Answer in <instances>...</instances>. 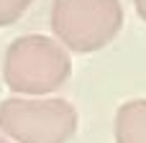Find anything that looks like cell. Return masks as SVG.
Instances as JSON below:
<instances>
[{"label":"cell","mask_w":146,"mask_h":143,"mask_svg":"<svg viewBox=\"0 0 146 143\" xmlns=\"http://www.w3.org/2000/svg\"><path fill=\"white\" fill-rule=\"evenodd\" d=\"M72 77L69 51L51 36H18L3 56V79L18 97H51Z\"/></svg>","instance_id":"6da1fadb"},{"label":"cell","mask_w":146,"mask_h":143,"mask_svg":"<svg viewBox=\"0 0 146 143\" xmlns=\"http://www.w3.org/2000/svg\"><path fill=\"white\" fill-rule=\"evenodd\" d=\"M49 23L67 51L92 54L121 33L123 5L121 0H54Z\"/></svg>","instance_id":"7a4b0ae2"},{"label":"cell","mask_w":146,"mask_h":143,"mask_svg":"<svg viewBox=\"0 0 146 143\" xmlns=\"http://www.w3.org/2000/svg\"><path fill=\"white\" fill-rule=\"evenodd\" d=\"M80 115L62 97H8L0 102V133L13 143H69Z\"/></svg>","instance_id":"3957f363"},{"label":"cell","mask_w":146,"mask_h":143,"mask_svg":"<svg viewBox=\"0 0 146 143\" xmlns=\"http://www.w3.org/2000/svg\"><path fill=\"white\" fill-rule=\"evenodd\" d=\"M115 143H146V97L128 100L115 110Z\"/></svg>","instance_id":"277c9868"},{"label":"cell","mask_w":146,"mask_h":143,"mask_svg":"<svg viewBox=\"0 0 146 143\" xmlns=\"http://www.w3.org/2000/svg\"><path fill=\"white\" fill-rule=\"evenodd\" d=\"M31 5H33V0H0V28L21 20Z\"/></svg>","instance_id":"5b68a950"},{"label":"cell","mask_w":146,"mask_h":143,"mask_svg":"<svg viewBox=\"0 0 146 143\" xmlns=\"http://www.w3.org/2000/svg\"><path fill=\"white\" fill-rule=\"evenodd\" d=\"M133 5H136V13L141 15V20H146V0H133Z\"/></svg>","instance_id":"8992f818"},{"label":"cell","mask_w":146,"mask_h":143,"mask_svg":"<svg viewBox=\"0 0 146 143\" xmlns=\"http://www.w3.org/2000/svg\"><path fill=\"white\" fill-rule=\"evenodd\" d=\"M0 143H13V141H10V138H5V136L0 133Z\"/></svg>","instance_id":"52a82bcc"}]
</instances>
